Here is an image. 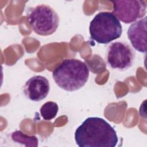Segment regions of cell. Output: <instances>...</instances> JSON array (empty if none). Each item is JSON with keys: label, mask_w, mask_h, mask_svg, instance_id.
Instances as JSON below:
<instances>
[{"label": "cell", "mask_w": 147, "mask_h": 147, "mask_svg": "<svg viewBox=\"0 0 147 147\" xmlns=\"http://www.w3.org/2000/svg\"><path fill=\"white\" fill-rule=\"evenodd\" d=\"M113 14L125 24L133 23L142 18L146 13V2L138 0H119L111 1Z\"/></svg>", "instance_id": "6"}, {"label": "cell", "mask_w": 147, "mask_h": 147, "mask_svg": "<svg viewBox=\"0 0 147 147\" xmlns=\"http://www.w3.org/2000/svg\"><path fill=\"white\" fill-rule=\"evenodd\" d=\"M59 110L58 105L52 101H48L42 105L40 109L42 118L46 121H50L56 116Z\"/></svg>", "instance_id": "10"}, {"label": "cell", "mask_w": 147, "mask_h": 147, "mask_svg": "<svg viewBox=\"0 0 147 147\" xmlns=\"http://www.w3.org/2000/svg\"><path fill=\"white\" fill-rule=\"evenodd\" d=\"M28 21L33 31L40 36L52 34L59 25V17L56 11L45 4L38 5L29 9Z\"/></svg>", "instance_id": "4"}, {"label": "cell", "mask_w": 147, "mask_h": 147, "mask_svg": "<svg viewBox=\"0 0 147 147\" xmlns=\"http://www.w3.org/2000/svg\"><path fill=\"white\" fill-rule=\"evenodd\" d=\"M75 140L79 147H114L118 138L115 129L104 119L88 117L76 129Z\"/></svg>", "instance_id": "1"}, {"label": "cell", "mask_w": 147, "mask_h": 147, "mask_svg": "<svg viewBox=\"0 0 147 147\" xmlns=\"http://www.w3.org/2000/svg\"><path fill=\"white\" fill-rule=\"evenodd\" d=\"M146 20L145 17L132 23L127 29V37L132 47L141 53L146 52Z\"/></svg>", "instance_id": "8"}, {"label": "cell", "mask_w": 147, "mask_h": 147, "mask_svg": "<svg viewBox=\"0 0 147 147\" xmlns=\"http://www.w3.org/2000/svg\"><path fill=\"white\" fill-rule=\"evenodd\" d=\"M50 85L48 80L41 75L29 78L24 86V93L30 100L39 102L44 99L49 94Z\"/></svg>", "instance_id": "7"}, {"label": "cell", "mask_w": 147, "mask_h": 147, "mask_svg": "<svg viewBox=\"0 0 147 147\" xmlns=\"http://www.w3.org/2000/svg\"><path fill=\"white\" fill-rule=\"evenodd\" d=\"M89 32L92 40L99 44H106L121 37L122 27L113 13L102 11L91 21Z\"/></svg>", "instance_id": "3"}, {"label": "cell", "mask_w": 147, "mask_h": 147, "mask_svg": "<svg viewBox=\"0 0 147 147\" xmlns=\"http://www.w3.org/2000/svg\"><path fill=\"white\" fill-rule=\"evenodd\" d=\"M89 69L86 64L79 59H66L53 70L52 78L56 84L67 91L80 89L87 82Z\"/></svg>", "instance_id": "2"}, {"label": "cell", "mask_w": 147, "mask_h": 147, "mask_svg": "<svg viewBox=\"0 0 147 147\" xmlns=\"http://www.w3.org/2000/svg\"><path fill=\"white\" fill-rule=\"evenodd\" d=\"M11 137L14 142L22 144L25 146H38V139L35 136H28L20 130H17L13 132Z\"/></svg>", "instance_id": "9"}, {"label": "cell", "mask_w": 147, "mask_h": 147, "mask_svg": "<svg viewBox=\"0 0 147 147\" xmlns=\"http://www.w3.org/2000/svg\"><path fill=\"white\" fill-rule=\"evenodd\" d=\"M134 59V51L125 41L113 42L107 49L106 61L109 66L113 69L126 70L133 65Z\"/></svg>", "instance_id": "5"}]
</instances>
